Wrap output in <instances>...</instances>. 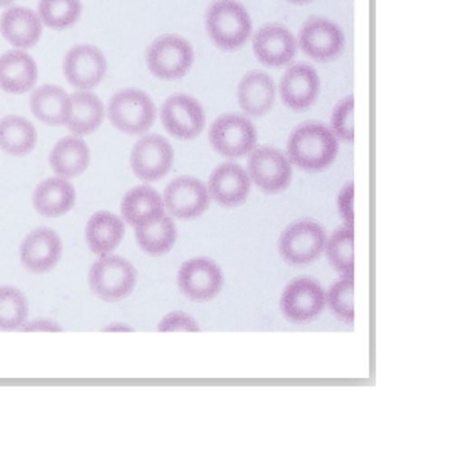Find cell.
<instances>
[{"instance_id": "9", "label": "cell", "mask_w": 450, "mask_h": 464, "mask_svg": "<svg viewBox=\"0 0 450 464\" xmlns=\"http://www.w3.org/2000/svg\"><path fill=\"white\" fill-rule=\"evenodd\" d=\"M299 44L305 54L316 62H330L344 51L341 27L324 17H312L301 27Z\"/></svg>"}, {"instance_id": "35", "label": "cell", "mask_w": 450, "mask_h": 464, "mask_svg": "<svg viewBox=\"0 0 450 464\" xmlns=\"http://www.w3.org/2000/svg\"><path fill=\"white\" fill-rule=\"evenodd\" d=\"M332 134L344 142L354 140V98L348 97L332 111Z\"/></svg>"}, {"instance_id": "30", "label": "cell", "mask_w": 450, "mask_h": 464, "mask_svg": "<svg viewBox=\"0 0 450 464\" xmlns=\"http://www.w3.org/2000/svg\"><path fill=\"white\" fill-rule=\"evenodd\" d=\"M176 225L169 217H162L146 227H139L135 230V238L139 246L148 256H164L176 244Z\"/></svg>"}, {"instance_id": "11", "label": "cell", "mask_w": 450, "mask_h": 464, "mask_svg": "<svg viewBox=\"0 0 450 464\" xmlns=\"http://www.w3.org/2000/svg\"><path fill=\"white\" fill-rule=\"evenodd\" d=\"M326 304V294L312 279L291 282L280 299L283 316L292 323H307L317 318Z\"/></svg>"}, {"instance_id": "22", "label": "cell", "mask_w": 450, "mask_h": 464, "mask_svg": "<svg viewBox=\"0 0 450 464\" xmlns=\"http://www.w3.org/2000/svg\"><path fill=\"white\" fill-rule=\"evenodd\" d=\"M76 201L73 184L64 178H48L37 184L33 195V203L39 215L46 218H56L66 215Z\"/></svg>"}, {"instance_id": "33", "label": "cell", "mask_w": 450, "mask_h": 464, "mask_svg": "<svg viewBox=\"0 0 450 464\" xmlns=\"http://www.w3.org/2000/svg\"><path fill=\"white\" fill-rule=\"evenodd\" d=\"M329 262L346 277L354 276V232L346 227L334 233L326 242Z\"/></svg>"}, {"instance_id": "39", "label": "cell", "mask_w": 450, "mask_h": 464, "mask_svg": "<svg viewBox=\"0 0 450 464\" xmlns=\"http://www.w3.org/2000/svg\"><path fill=\"white\" fill-rule=\"evenodd\" d=\"M105 331H132L129 326H125V324H119V326H110Z\"/></svg>"}, {"instance_id": "24", "label": "cell", "mask_w": 450, "mask_h": 464, "mask_svg": "<svg viewBox=\"0 0 450 464\" xmlns=\"http://www.w3.org/2000/svg\"><path fill=\"white\" fill-rule=\"evenodd\" d=\"M277 90L268 74L252 72L238 85V102L242 111L250 117L265 115L275 103Z\"/></svg>"}, {"instance_id": "29", "label": "cell", "mask_w": 450, "mask_h": 464, "mask_svg": "<svg viewBox=\"0 0 450 464\" xmlns=\"http://www.w3.org/2000/svg\"><path fill=\"white\" fill-rule=\"evenodd\" d=\"M37 134L24 117L9 115L0 121V149L11 156H25L34 150Z\"/></svg>"}, {"instance_id": "19", "label": "cell", "mask_w": 450, "mask_h": 464, "mask_svg": "<svg viewBox=\"0 0 450 464\" xmlns=\"http://www.w3.org/2000/svg\"><path fill=\"white\" fill-rule=\"evenodd\" d=\"M250 176L242 166L225 162L209 178V195L221 207H238L250 195Z\"/></svg>"}, {"instance_id": "41", "label": "cell", "mask_w": 450, "mask_h": 464, "mask_svg": "<svg viewBox=\"0 0 450 464\" xmlns=\"http://www.w3.org/2000/svg\"><path fill=\"white\" fill-rule=\"evenodd\" d=\"M289 2H292V4H307L311 0H289Z\"/></svg>"}, {"instance_id": "18", "label": "cell", "mask_w": 450, "mask_h": 464, "mask_svg": "<svg viewBox=\"0 0 450 464\" xmlns=\"http://www.w3.org/2000/svg\"><path fill=\"white\" fill-rule=\"evenodd\" d=\"M319 74L309 64H293L280 82V97L292 111H307L319 95Z\"/></svg>"}, {"instance_id": "15", "label": "cell", "mask_w": 450, "mask_h": 464, "mask_svg": "<svg viewBox=\"0 0 450 464\" xmlns=\"http://www.w3.org/2000/svg\"><path fill=\"white\" fill-rule=\"evenodd\" d=\"M179 289L193 301H209L223 287V272L207 258H193L184 264L177 276Z\"/></svg>"}, {"instance_id": "34", "label": "cell", "mask_w": 450, "mask_h": 464, "mask_svg": "<svg viewBox=\"0 0 450 464\" xmlns=\"http://www.w3.org/2000/svg\"><path fill=\"white\" fill-rule=\"evenodd\" d=\"M329 307L336 318L341 319L344 323L351 324L354 323V279L344 277L342 281L336 282L328 297Z\"/></svg>"}, {"instance_id": "38", "label": "cell", "mask_w": 450, "mask_h": 464, "mask_svg": "<svg viewBox=\"0 0 450 464\" xmlns=\"http://www.w3.org/2000/svg\"><path fill=\"white\" fill-rule=\"evenodd\" d=\"M21 330L24 331V333H31V331L33 333H43V331H46V333H60L62 326L58 323L51 321V319H34L31 323L25 321V324Z\"/></svg>"}, {"instance_id": "25", "label": "cell", "mask_w": 450, "mask_h": 464, "mask_svg": "<svg viewBox=\"0 0 450 464\" xmlns=\"http://www.w3.org/2000/svg\"><path fill=\"white\" fill-rule=\"evenodd\" d=\"M105 109L101 100L91 92H76L70 97V107L64 125L74 135H88L95 132L103 122Z\"/></svg>"}, {"instance_id": "37", "label": "cell", "mask_w": 450, "mask_h": 464, "mask_svg": "<svg viewBox=\"0 0 450 464\" xmlns=\"http://www.w3.org/2000/svg\"><path fill=\"white\" fill-rule=\"evenodd\" d=\"M354 184H348L341 191V195L338 198V208L341 213L342 220L346 221V225L349 228H353L354 225Z\"/></svg>"}, {"instance_id": "28", "label": "cell", "mask_w": 450, "mask_h": 464, "mask_svg": "<svg viewBox=\"0 0 450 464\" xmlns=\"http://www.w3.org/2000/svg\"><path fill=\"white\" fill-rule=\"evenodd\" d=\"M29 107L39 122L51 127H62L66 122L70 95L62 86H39L29 98Z\"/></svg>"}, {"instance_id": "20", "label": "cell", "mask_w": 450, "mask_h": 464, "mask_svg": "<svg viewBox=\"0 0 450 464\" xmlns=\"http://www.w3.org/2000/svg\"><path fill=\"white\" fill-rule=\"evenodd\" d=\"M36 82L37 66L31 54L15 49L0 56V88L5 93H27Z\"/></svg>"}, {"instance_id": "13", "label": "cell", "mask_w": 450, "mask_h": 464, "mask_svg": "<svg viewBox=\"0 0 450 464\" xmlns=\"http://www.w3.org/2000/svg\"><path fill=\"white\" fill-rule=\"evenodd\" d=\"M172 146L160 135L142 137L132 150L130 164L135 174L144 181H158L171 171Z\"/></svg>"}, {"instance_id": "16", "label": "cell", "mask_w": 450, "mask_h": 464, "mask_svg": "<svg viewBox=\"0 0 450 464\" xmlns=\"http://www.w3.org/2000/svg\"><path fill=\"white\" fill-rule=\"evenodd\" d=\"M62 254L60 235L51 228H36L21 244V262L33 274L54 269Z\"/></svg>"}, {"instance_id": "27", "label": "cell", "mask_w": 450, "mask_h": 464, "mask_svg": "<svg viewBox=\"0 0 450 464\" xmlns=\"http://www.w3.org/2000/svg\"><path fill=\"white\" fill-rule=\"evenodd\" d=\"M125 225L110 211H98L86 225V242L93 254H111L122 242Z\"/></svg>"}, {"instance_id": "31", "label": "cell", "mask_w": 450, "mask_h": 464, "mask_svg": "<svg viewBox=\"0 0 450 464\" xmlns=\"http://www.w3.org/2000/svg\"><path fill=\"white\" fill-rule=\"evenodd\" d=\"M81 0H39L37 15L43 25L54 31H64L81 17Z\"/></svg>"}, {"instance_id": "12", "label": "cell", "mask_w": 450, "mask_h": 464, "mask_svg": "<svg viewBox=\"0 0 450 464\" xmlns=\"http://www.w3.org/2000/svg\"><path fill=\"white\" fill-rule=\"evenodd\" d=\"M62 70L70 85L78 90H90L101 83L107 73V60L95 46L78 44L64 56Z\"/></svg>"}, {"instance_id": "4", "label": "cell", "mask_w": 450, "mask_h": 464, "mask_svg": "<svg viewBox=\"0 0 450 464\" xmlns=\"http://www.w3.org/2000/svg\"><path fill=\"white\" fill-rule=\"evenodd\" d=\"M109 119L123 134H144L156 121V105L140 90H120L110 100Z\"/></svg>"}, {"instance_id": "10", "label": "cell", "mask_w": 450, "mask_h": 464, "mask_svg": "<svg viewBox=\"0 0 450 464\" xmlns=\"http://www.w3.org/2000/svg\"><path fill=\"white\" fill-rule=\"evenodd\" d=\"M162 125L169 134L189 140L195 139L205 129V111L199 102L189 95H172L168 98L160 111Z\"/></svg>"}, {"instance_id": "7", "label": "cell", "mask_w": 450, "mask_h": 464, "mask_svg": "<svg viewBox=\"0 0 450 464\" xmlns=\"http://www.w3.org/2000/svg\"><path fill=\"white\" fill-rule=\"evenodd\" d=\"M209 142L225 158H242L255 149V127L242 115H223L211 125Z\"/></svg>"}, {"instance_id": "23", "label": "cell", "mask_w": 450, "mask_h": 464, "mask_svg": "<svg viewBox=\"0 0 450 464\" xmlns=\"http://www.w3.org/2000/svg\"><path fill=\"white\" fill-rule=\"evenodd\" d=\"M122 217L135 228L150 225L164 217V199L148 186L134 188L123 196Z\"/></svg>"}, {"instance_id": "1", "label": "cell", "mask_w": 450, "mask_h": 464, "mask_svg": "<svg viewBox=\"0 0 450 464\" xmlns=\"http://www.w3.org/2000/svg\"><path fill=\"white\" fill-rule=\"evenodd\" d=\"M340 150L336 135L326 125L316 122L302 123L291 135L287 152L293 164L309 172L329 168Z\"/></svg>"}, {"instance_id": "40", "label": "cell", "mask_w": 450, "mask_h": 464, "mask_svg": "<svg viewBox=\"0 0 450 464\" xmlns=\"http://www.w3.org/2000/svg\"><path fill=\"white\" fill-rule=\"evenodd\" d=\"M14 2L15 0H0V7H7V5H11Z\"/></svg>"}, {"instance_id": "21", "label": "cell", "mask_w": 450, "mask_h": 464, "mask_svg": "<svg viewBox=\"0 0 450 464\" xmlns=\"http://www.w3.org/2000/svg\"><path fill=\"white\" fill-rule=\"evenodd\" d=\"M0 33L14 48H33L43 34V23L31 9L11 7L0 17Z\"/></svg>"}, {"instance_id": "2", "label": "cell", "mask_w": 450, "mask_h": 464, "mask_svg": "<svg viewBox=\"0 0 450 464\" xmlns=\"http://www.w3.org/2000/svg\"><path fill=\"white\" fill-rule=\"evenodd\" d=\"M207 36L225 51L242 48L252 34V19L236 0H215L206 13Z\"/></svg>"}, {"instance_id": "6", "label": "cell", "mask_w": 450, "mask_h": 464, "mask_svg": "<svg viewBox=\"0 0 450 464\" xmlns=\"http://www.w3.org/2000/svg\"><path fill=\"white\" fill-rule=\"evenodd\" d=\"M326 242V233L316 221H295L280 237V256L291 266H305L321 256Z\"/></svg>"}, {"instance_id": "17", "label": "cell", "mask_w": 450, "mask_h": 464, "mask_svg": "<svg viewBox=\"0 0 450 464\" xmlns=\"http://www.w3.org/2000/svg\"><path fill=\"white\" fill-rule=\"evenodd\" d=\"M254 51L262 64L280 68L292 62L297 53V41L287 27L267 24L260 27L254 37Z\"/></svg>"}, {"instance_id": "5", "label": "cell", "mask_w": 450, "mask_h": 464, "mask_svg": "<svg viewBox=\"0 0 450 464\" xmlns=\"http://www.w3.org/2000/svg\"><path fill=\"white\" fill-rule=\"evenodd\" d=\"M147 68L160 80H179L195 63L193 46L181 36H162L156 39L146 54Z\"/></svg>"}, {"instance_id": "32", "label": "cell", "mask_w": 450, "mask_h": 464, "mask_svg": "<svg viewBox=\"0 0 450 464\" xmlns=\"http://www.w3.org/2000/svg\"><path fill=\"white\" fill-rule=\"evenodd\" d=\"M29 316L24 294L13 285H0V331L21 330Z\"/></svg>"}, {"instance_id": "8", "label": "cell", "mask_w": 450, "mask_h": 464, "mask_svg": "<svg viewBox=\"0 0 450 464\" xmlns=\"http://www.w3.org/2000/svg\"><path fill=\"white\" fill-rule=\"evenodd\" d=\"M248 176L265 193L283 191L292 179V166L280 150L273 147L254 149L248 160Z\"/></svg>"}, {"instance_id": "26", "label": "cell", "mask_w": 450, "mask_h": 464, "mask_svg": "<svg viewBox=\"0 0 450 464\" xmlns=\"http://www.w3.org/2000/svg\"><path fill=\"white\" fill-rule=\"evenodd\" d=\"M49 162L56 176L73 179L86 171L90 164V149L83 139L70 135L53 147Z\"/></svg>"}, {"instance_id": "3", "label": "cell", "mask_w": 450, "mask_h": 464, "mask_svg": "<svg viewBox=\"0 0 450 464\" xmlns=\"http://www.w3.org/2000/svg\"><path fill=\"white\" fill-rule=\"evenodd\" d=\"M88 282L100 299L117 303L134 291L137 274L132 264L122 256L105 254L91 266Z\"/></svg>"}, {"instance_id": "14", "label": "cell", "mask_w": 450, "mask_h": 464, "mask_svg": "<svg viewBox=\"0 0 450 464\" xmlns=\"http://www.w3.org/2000/svg\"><path fill=\"white\" fill-rule=\"evenodd\" d=\"M164 207L172 217L181 220H191L201 217L209 207V191L206 186L196 178L183 176L174 179L164 193Z\"/></svg>"}, {"instance_id": "36", "label": "cell", "mask_w": 450, "mask_h": 464, "mask_svg": "<svg viewBox=\"0 0 450 464\" xmlns=\"http://www.w3.org/2000/svg\"><path fill=\"white\" fill-rule=\"evenodd\" d=\"M158 331H199V326L196 324V321L193 318H189L187 314L184 313H171L169 316L160 321L158 324Z\"/></svg>"}]
</instances>
